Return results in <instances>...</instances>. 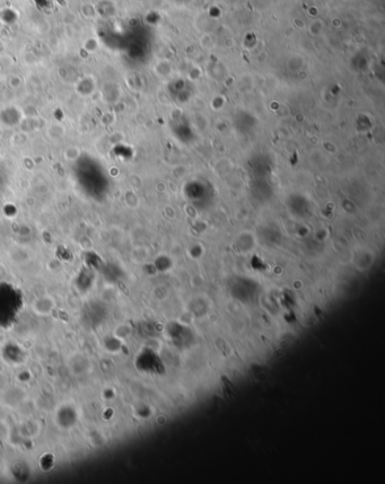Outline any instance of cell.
<instances>
[{"label":"cell","instance_id":"1","mask_svg":"<svg viewBox=\"0 0 385 484\" xmlns=\"http://www.w3.org/2000/svg\"><path fill=\"white\" fill-rule=\"evenodd\" d=\"M80 149L75 146L68 147L64 153V157L67 161H75L80 157Z\"/></svg>","mask_w":385,"mask_h":484},{"label":"cell","instance_id":"2","mask_svg":"<svg viewBox=\"0 0 385 484\" xmlns=\"http://www.w3.org/2000/svg\"><path fill=\"white\" fill-rule=\"evenodd\" d=\"M65 136V130L61 127H52L51 129L49 130V137L51 140L53 141H58L61 138Z\"/></svg>","mask_w":385,"mask_h":484}]
</instances>
